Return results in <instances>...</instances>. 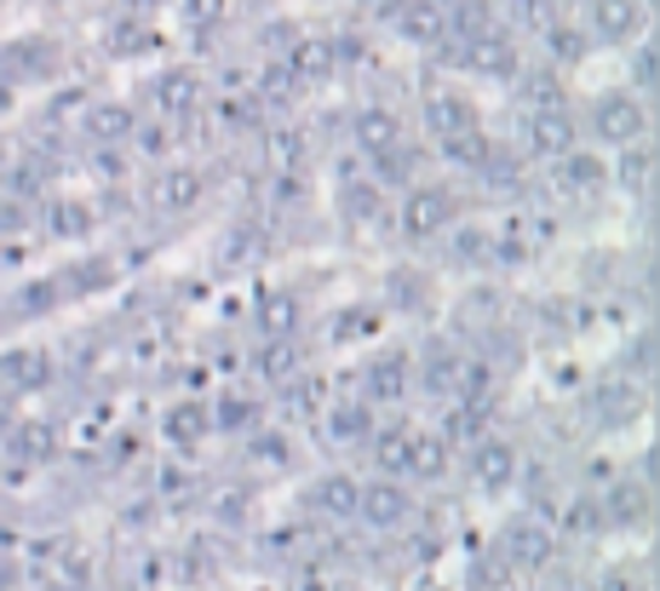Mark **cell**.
<instances>
[{
	"label": "cell",
	"mask_w": 660,
	"mask_h": 591,
	"mask_svg": "<svg viewBox=\"0 0 660 591\" xmlns=\"http://www.w3.org/2000/svg\"><path fill=\"white\" fill-rule=\"evenodd\" d=\"M500 557H505V569L534 574V569H545V563L557 557V528H545V523H534V517H517L505 535H500Z\"/></svg>",
	"instance_id": "3957f363"
},
{
	"label": "cell",
	"mask_w": 660,
	"mask_h": 591,
	"mask_svg": "<svg viewBox=\"0 0 660 591\" xmlns=\"http://www.w3.org/2000/svg\"><path fill=\"white\" fill-rule=\"evenodd\" d=\"M7 75H52L57 70V46L52 41H41V35H23V41H12L7 46Z\"/></svg>",
	"instance_id": "f546056e"
},
{
	"label": "cell",
	"mask_w": 660,
	"mask_h": 591,
	"mask_svg": "<svg viewBox=\"0 0 660 591\" xmlns=\"http://www.w3.org/2000/svg\"><path fill=\"white\" fill-rule=\"evenodd\" d=\"M57 287L75 293V299H93V293L115 287V258H104V253H81V258H70V271H64V282H57Z\"/></svg>",
	"instance_id": "484cf974"
},
{
	"label": "cell",
	"mask_w": 660,
	"mask_h": 591,
	"mask_svg": "<svg viewBox=\"0 0 660 591\" xmlns=\"http://www.w3.org/2000/svg\"><path fill=\"white\" fill-rule=\"evenodd\" d=\"M649 161H654V156L643 150V138H638V144H626V156H620L609 172H615V179H620L631 196H643V190H649Z\"/></svg>",
	"instance_id": "7bdbcfd3"
},
{
	"label": "cell",
	"mask_w": 660,
	"mask_h": 591,
	"mask_svg": "<svg viewBox=\"0 0 660 591\" xmlns=\"http://www.w3.org/2000/svg\"><path fill=\"white\" fill-rule=\"evenodd\" d=\"M258 109H265V104H258L253 93H247V98L230 93V98H224V127H258Z\"/></svg>",
	"instance_id": "f907efd6"
},
{
	"label": "cell",
	"mask_w": 660,
	"mask_h": 591,
	"mask_svg": "<svg viewBox=\"0 0 660 591\" xmlns=\"http://www.w3.org/2000/svg\"><path fill=\"white\" fill-rule=\"evenodd\" d=\"M299 86H305V81H299V75L287 70L281 57H276V64H265V70H258V81H253V98H258V104H270V109H287V104L299 98Z\"/></svg>",
	"instance_id": "4dcf8cb0"
},
{
	"label": "cell",
	"mask_w": 660,
	"mask_h": 591,
	"mask_svg": "<svg viewBox=\"0 0 660 591\" xmlns=\"http://www.w3.org/2000/svg\"><path fill=\"white\" fill-rule=\"evenodd\" d=\"M380 321H385L380 305H344V310L333 316V334H339V339H362V334H380Z\"/></svg>",
	"instance_id": "ee69618b"
},
{
	"label": "cell",
	"mask_w": 660,
	"mask_h": 591,
	"mask_svg": "<svg viewBox=\"0 0 660 591\" xmlns=\"http://www.w3.org/2000/svg\"><path fill=\"white\" fill-rule=\"evenodd\" d=\"M425 293H430L425 271H408V264H396V271L385 276V299H391L396 310H419V305H425Z\"/></svg>",
	"instance_id": "74e56055"
},
{
	"label": "cell",
	"mask_w": 660,
	"mask_h": 591,
	"mask_svg": "<svg viewBox=\"0 0 660 591\" xmlns=\"http://www.w3.org/2000/svg\"><path fill=\"white\" fill-rule=\"evenodd\" d=\"M425 127L437 133V144L443 138H454V133H466V127H477V104L459 93V86H425Z\"/></svg>",
	"instance_id": "7c38bea8"
},
{
	"label": "cell",
	"mask_w": 660,
	"mask_h": 591,
	"mask_svg": "<svg viewBox=\"0 0 660 591\" xmlns=\"http://www.w3.org/2000/svg\"><path fill=\"white\" fill-rule=\"evenodd\" d=\"M344 213H351L356 224H373V219H380L385 213V190L380 184H373V179H344Z\"/></svg>",
	"instance_id": "8d00e7d4"
},
{
	"label": "cell",
	"mask_w": 660,
	"mask_h": 591,
	"mask_svg": "<svg viewBox=\"0 0 660 591\" xmlns=\"http://www.w3.org/2000/svg\"><path fill=\"white\" fill-rule=\"evenodd\" d=\"M517 465H523V460H517V442L511 436H477L471 442V483L477 488H511L517 483Z\"/></svg>",
	"instance_id": "9c48e42d"
},
{
	"label": "cell",
	"mask_w": 660,
	"mask_h": 591,
	"mask_svg": "<svg viewBox=\"0 0 660 591\" xmlns=\"http://www.w3.org/2000/svg\"><path fill=\"white\" fill-rule=\"evenodd\" d=\"M276 201H305V179H299V167H281V179H276Z\"/></svg>",
	"instance_id": "9f6ffc18"
},
{
	"label": "cell",
	"mask_w": 660,
	"mask_h": 591,
	"mask_svg": "<svg viewBox=\"0 0 660 591\" xmlns=\"http://www.w3.org/2000/svg\"><path fill=\"white\" fill-rule=\"evenodd\" d=\"M258 442H253V454L258 460H270V465H287V460H294V442H281L276 431H253Z\"/></svg>",
	"instance_id": "f5cc1de1"
},
{
	"label": "cell",
	"mask_w": 660,
	"mask_h": 591,
	"mask_svg": "<svg viewBox=\"0 0 660 591\" xmlns=\"http://www.w3.org/2000/svg\"><path fill=\"white\" fill-rule=\"evenodd\" d=\"M294 591H339V585H333L328 574H299V585H294Z\"/></svg>",
	"instance_id": "91938a15"
},
{
	"label": "cell",
	"mask_w": 660,
	"mask_h": 591,
	"mask_svg": "<svg viewBox=\"0 0 660 591\" xmlns=\"http://www.w3.org/2000/svg\"><path fill=\"white\" fill-rule=\"evenodd\" d=\"M643 408V397L631 391V386H603L597 397H592V413L597 420H609V425H620V420H631V413Z\"/></svg>",
	"instance_id": "60d3db41"
},
{
	"label": "cell",
	"mask_w": 660,
	"mask_h": 591,
	"mask_svg": "<svg viewBox=\"0 0 660 591\" xmlns=\"http://www.w3.org/2000/svg\"><path fill=\"white\" fill-rule=\"evenodd\" d=\"M529 258V242L517 230H505V235H494V264H523Z\"/></svg>",
	"instance_id": "11a10c76"
},
{
	"label": "cell",
	"mask_w": 660,
	"mask_h": 591,
	"mask_svg": "<svg viewBox=\"0 0 660 591\" xmlns=\"http://www.w3.org/2000/svg\"><path fill=\"white\" fill-rule=\"evenodd\" d=\"M150 52H156V29H150V18L121 12L115 23H104V57H115V64H132V57H150Z\"/></svg>",
	"instance_id": "2e32d148"
},
{
	"label": "cell",
	"mask_w": 660,
	"mask_h": 591,
	"mask_svg": "<svg viewBox=\"0 0 660 591\" xmlns=\"http://www.w3.org/2000/svg\"><path fill=\"white\" fill-rule=\"evenodd\" d=\"M557 190L563 196H597V190H609V161L603 156H592V150H568L563 161H557Z\"/></svg>",
	"instance_id": "e0dca14e"
},
{
	"label": "cell",
	"mask_w": 660,
	"mask_h": 591,
	"mask_svg": "<svg viewBox=\"0 0 660 591\" xmlns=\"http://www.w3.org/2000/svg\"><path fill=\"white\" fill-rule=\"evenodd\" d=\"M57 293H64V287H57V276H52V282H35V287H23V305H18V310H23V316H41V310L57 305Z\"/></svg>",
	"instance_id": "816d5d0a"
},
{
	"label": "cell",
	"mask_w": 660,
	"mask_h": 591,
	"mask_svg": "<svg viewBox=\"0 0 660 591\" xmlns=\"http://www.w3.org/2000/svg\"><path fill=\"white\" fill-rule=\"evenodd\" d=\"M373 465H380V477H408V431H373Z\"/></svg>",
	"instance_id": "d6a6232c"
},
{
	"label": "cell",
	"mask_w": 660,
	"mask_h": 591,
	"mask_svg": "<svg viewBox=\"0 0 660 591\" xmlns=\"http://www.w3.org/2000/svg\"><path fill=\"white\" fill-rule=\"evenodd\" d=\"M448 465H454V448L443 442V431H408V477L443 483Z\"/></svg>",
	"instance_id": "603a6c76"
},
{
	"label": "cell",
	"mask_w": 660,
	"mask_h": 591,
	"mask_svg": "<svg viewBox=\"0 0 660 591\" xmlns=\"http://www.w3.org/2000/svg\"><path fill=\"white\" fill-rule=\"evenodd\" d=\"M408 391H414V357H408V350H385V357H373L362 402H402Z\"/></svg>",
	"instance_id": "5bb4252c"
},
{
	"label": "cell",
	"mask_w": 660,
	"mask_h": 591,
	"mask_svg": "<svg viewBox=\"0 0 660 591\" xmlns=\"http://www.w3.org/2000/svg\"><path fill=\"white\" fill-rule=\"evenodd\" d=\"M46 230L57 235V242H86V235L98 230V207H93V201L64 196V201H52V207H46Z\"/></svg>",
	"instance_id": "cb8c5ba5"
},
{
	"label": "cell",
	"mask_w": 660,
	"mask_h": 591,
	"mask_svg": "<svg viewBox=\"0 0 660 591\" xmlns=\"http://www.w3.org/2000/svg\"><path fill=\"white\" fill-rule=\"evenodd\" d=\"M597 506H603V528H643L654 511L643 483H609V494H603Z\"/></svg>",
	"instance_id": "d6986e66"
},
{
	"label": "cell",
	"mask_w": 660,
	"mask_h": 591,
	"mask_svg": "<svg viewBox=\"0 0 660 591\" xmlns=\"http://www.w3.org/2000/svg\"><path fill=\"white\" fill-rule=\"evenodd\" d=\"M459 368H466L459 350H437V357L425 362V391H454L459 386Z\"/></svg>",
	"instance_id": "7dc6e473"
},
{
	"label": "cell",
	"mask_w": 660,
	"mask_h": 591,
	"mask_svg": "<svg viewBox=\"0 0 660 591\" xmlns=\"http://www.w3.org/2000/svg\"><path fill=\"white\" fill-rule=\"evenodd\" d=\"M52 373H57V362H52L46 345H12V350H0V386H7L12 397L46 391Z\"/></svg>",
	"instance_id": "5b68a950"
},
{
	"label": "cell",
	"mask_w": 660,
	"mask_h": 591,
	"mask_svg": "<svg viewBox=\"0 0 660 591\" xmlns=\"http://www.w3.org/2000/svg\"><path fill=\"white\" fill-rule=\"evenodd\" d=\"M258 373H265L270 386H294L299 379V345L294 339H270L265 350H258Z\"/></svg>",
	"instance_id": "836d02e7"
},
{
	"label": "cell",
	"mask_w": 660,
	"mask_h": 591,
	"mask_svg": "<svg viewBox=\"0 0 660 591\" xmlns=\"http://www.w3.org/2000/svg\"><path fill=\"white\" fill-rule=\"evenodd\" d=\"M454 219H459V196L448 184H414L408 196H402V213H396L408 242H430V235L448 230Z\"/></svg>",
	"instance_id": "6da1fadb"
},
{
	"label": "cell",
	"mask_w": 660,
	"mask_h": 591,
	"mask_svg": "<svg viewBox=\"0 0 660 591\" xmlns=\"http://www.w3.org/2000/svg\"><path fill=\"white\" fill-rule=\"evenodd\" d=\"M511 81H517V98L529 104V115H534V109H563V75H557L552 64L517 70Z\"/></svg>",
	"instance_id": "f1b7e54d"
},
{
	"label": "cell",
	"mask_w": 660,
	"mask_h": 591,
	"mask_svg": "<svg viewBox=\"0 0 660 591\" xmlns=\"http://www.w3.org/2000/svg\"><path fill=\"white\" fill-rule=\"evenodd\" d=\"M18 224H23V207L7 201V207H0V230H18Z\"/></svg>",
	"instance_id": "94428289"
},
{
	"label": "cell",
	"mask_w": 660,
	"mask_h": 591,
	"mask_svg": "<svg viewBox=\"0 0 660 591\" xmlns=\"http://www.w3.org/2000/svg\"><path fill=\"white\" fill-rule=\"evenodd\" d=\"M443 156L454 161V167H466V172H482L488 179V167H494V156H500V144L488 138L482 127H466V133H454V138H443Z\"/></svg>",
	"instance_id": "d4e9b609"
},
{
	"label": "cell",
	"mask_w": 660,
	"mask_h": 591,
	"mask_svg": "<svg viewBox=\"0 0 660 591\" xmlns=\"http://www.w3.org/2000/svg\"><path fill=\"white\" fill-rule=\"evenodd\" d=\"M430 7H437V12H454V7H459V0H430Z\"/></svg>",
	"instance_id": "e7e4bbea"
},
{
	"label": "cell",
	"mask_w": 660,
	"mask_h": 591,
	"mask_svg": "<svg viewBox=\"0 0 660 591\" xmlns=\"http://www.w3.org/2000/svg\"><path fill=\"white\" fill-rule=\"evenodd\" d=\"M161 436H167L179 454L201 448V442L213 436V402H207V397H179V402L161 413Z\"/></svg>",
	"instance_id": "8992f818"
},
{
	"label": "cell",
	"mask_w": 660,
	"mask_h": 591,
	"mask_svg": "<svg viewBox=\"0 0 660 591\" xmlns=\"http://www.w3.org/2000/svg\"><path fill=\"white\" fill-rule=\"evenodd\" d=\"M121 7H127V12H132V18H150V12H156V7H161V0H121Z\"/></svg>",
	"instance_id": "be15d7a7"
},
{
	"label": "cell",
	"mask_w": 660,
	"mask_h": 591,
	"mask_svg": "<svg viewBox=\"0 0 660 591\" xmlns=\"http://www.w3.org/2000/svg\"><path fill=\"white\" fill-rule=\"evenodd\" d=\"M12 413H18V397H12V391H0V431L12 425Z\"/></svg>",
	"instance_id": "6125c7cd"
},
{
	"label": "cell",
	"mask_w": 660,
	"mask_h": 591,
	"mask_svg": "<svg viewBox=\"0 0 660 591\" xmlns=\"http://www.w3.org/2000/svg\"><path fill=\"white\" fill-rule=\"evenodd\" d=\"M592 133L603 138V144H638L643 133H649V109H643V98L638 93H626V86H615V93H603L597 104H592Z\"/></svg>",
	"instance_id": "7a4b0ae2"
},
{
	"label": "cell",
	"mask_w": 660,
	"mask_h": 591,
	"mask_svg": "<svg viewBox=\"0 0 660 591\" xmlns=\"http://www.w3.org/2000/svg\"><path fill=\"white\" fill-rule=\"evenodd\" d=\"M563 528H568V535H597V528H603V506H597V499H574V506L563 511Z\"/></svg>",
	"instance_id": "681fc988"
},
{
	"label": "cell",
	"mask_w": 660,
	"mask_h": 591,
	"mask_svg": "<svg viewBox=\"0 0 660 591\" xmlns=\"http://www.w3.org/2000/svg\"><path fill=\"white\" fill-rule=\"evenodd\" d=\"M322 431H328V442H339V448L368 442V436H373V402H362V397L328 402V408H322Z\"/></svg>",
	"instance_id": "9a60e30c"
},
{
	"label": "cell",
	"mask_w": 660,
	"mask_h": 591,
	"mask_svg": "<svg viewBox=\"0 0 660 591\" xmlns=\"http://www.w3.org/2000/svg\"><path fill=\"white\" fill-rule=\"evenodd\" d=\"M482 425H488V402H459L443 425V442H477Z\"/></svg>",
	"instance_id": "b9f144b4"
},
{
	"label": "cell",
	"mask_w": 660,
	"mask_h": 591,
	"mask_svg": "<svg viewBox=\"0 0 660 591\" xmlns=\"http://www.w3.org/2000/svg\"><path fill=\"white\" fill-rule=\"evenodd\" d=\"M529 150H534L540 161H563V156L574 150V115H568V104L529 115Z\"/></svg>",
	"instance_id": "4fadbf2b"
},
{
	"label": "cell",
	"mask_w": 660,
	"mask_h": 591,
	"mask_svg": "<svg viewBox=\"0 0 660 591\" xmlns=\"http://www.w3.org/2000/svg\"><path fill=\"white\" fill-rule=\"evenodd\" d=\"M0 436H7V460L18 471H41L57 460V425H46V420H12Z\"/></svg>",
	"instance_id": "52a82bcc"
},
{
	"label": "cell",
	"mask_w": 660,
	"mask_h": 591,
	"mask_svg": "<svg viewBox=\"0 0 660 591\" xmlns=\"http://www.w3.org/2000/svg\"><path fill=\"white\" fill-rule=\"evenodd\" d=\"M184 7V23L190 29H219L230 18V0H179Z\"/></svg>",
	"instance_id": "c3c4849f"
},
{
	"label": "cell",
	"mask_w": 660,
	"mask_h": 591,
	"mask_svg": "<svg viewBox=\"0 0 660 591\" xmlns=\"http://www.w3.org/2000/svg\"><path fill=\"white\" fill-rule=\"evenodd\" d=\"M201 172L195 167H161L156 172V184H150V201L161 207V213H190V207L201 201Z\"/></svg>",
	"instance_id": "ffe728a7"
},
{
	"label": "cell",
	"mask_w": 660,
	"mask_h": 591,
	"mask_svg": "<svg viewBox=\"0 0 660 591\" xmlns=\"http://www.w3.org/2000/svg\"><path fill=\"white\" fill-rule=\"evenodd\" d=\"M253 316H258V334H265V339H294L305 305H299V293H294V287H270V293H258Z\"/></svg>",
	"instance_id": "ac0fdd59"
},
{
	"label": "cell",
	"mask_w": 660,
	"mask_h": 591,
	"mask_svg": "<svg viewBox=\"0 0 660 591\" xmlns=\"http://www.w3.org/2000/svg\"><path fill=\"white\" fill-rule=\"evenodd\" d=\"M505 7H511V18L523 23V29H545V23H552V7H545V0H505Z\"/></svg>",
	"instance_id": "db71d44e"
},
{
	"label": "cell",
	"mask_w": 660,
	"mask_h": 591,
	"mask_svg": "<svg viewBox=\"0 0 660 591\" xmlns=\"http://www.w3.org/2000/svg\"><path fill=\"white\" fill-rule=\"evenodd\" d=\"M631 81H638V86L654 81V46H638V57H631Z\"/></svg>",
	"instance_id": "680465c9"
},
{
	"label": "cell",
	"mask_w": 660,
	"mask_h": 591,
	"mask_svg": "<svg viewBox=\"0 0 660 591\" xmlns=\"http://www.w3.org/2000/svg\"><path fill=\"white\" fill-rule=\"evenodd\" d=\"M150 104H156V115H167V122H184V115H195V104H201V70H190V64L161 70V75L150 81Z\"/></svg>",
	"instance_id": "ba28073f"
},
{
	"label": "cell",
	"mask_w": 660,
	"mask_h": 591,
	"mask_svg": "<svg viewBox=\"0 0 660 591\" xmlns=\"http://www.w3.org/2000/svg\"><path fill=\"white\" fill-rule=\"evenodd\" d=\"M12 104V93H7V81H0V109H7Z\"/></svg>",
	"instance_id": "03108f58"
},
{
	"label": "cell",
	"mask_w": 660,
	"mask_h": 591,
	"mask_svg": "<svg viewBox=\"0 0 660 591\" xmlns=\"http://www.w3.org/2000/svg\"><path fill=\"white\" fill-rule=\"evenodd\" d=\"M213 431H224V436L258 431V402H253V397H242V391H224V397L213 402Z\"/></svg>",
	"instance_id": "1f68e13d"
},
{
	"label": "cell",
	"mask_w": 660,
	"mask_h": 591,
	"mask_svg": "<svg viewBox=\"0 0 660 591\" xmlns=\"http://www.w3.org/2000/svg\"><path fill=\"white\" fill-rule=\"evenodd\" d=\"M305 156H310L305 127H276V133H270V161H276V167H305Z\"/></svg>",
	"instance_id": "bcb514c9"
},
{
	"label": "cell",
	"mask_w": 660,
	"mask_h": 591,
	"mask_svg": "<svg viewBox=\"0 0 660 591\" xmlns=\"http://www.w3.org/2000/svg\"><path fill=\"white\" fill-rule=\"evenodd\" d=\"M281 64L294 70L299 81H328V75L339 70V46L322 41V35H294V46H287Z\"/></svg>",
	"instance_id": "7402d4cb"
},
{
	"label": "cell",
	"mask_w": 660,
	"mask_h": 591,
	"mask_svg": "<svg viewBox=\"0 0 660 591\" xmlns=\"http://www.w3.org/2000/svg\"><path fill=\"white\" fill-rule=\"evenodd\" d=\"M368 161H373V172H368V179L385 190V184H408V179H414V161H419V156L408 150V144H396V150H385V156H368Z\"/></svg>",
	"instance_id": "ab89813d"
},
{
	"label": "cell",
	"mask_w": 660,
	"mask_h": 591,
	"mask_svg": "<svg viewBox=\"0 0 660 591\" xmlns=\"http://www.w3.org/2000/svg\"><path fill=\"white\" fill-rule=\"evenodd\" d=\"M545 46H552L557 64H581V57L592 52V35L581 23H545Z\"/></svg>",
	"instance_id": "f35d334b"
},
{
	"label": "cell",
	"mask_w": 660,
	"mask_h": 591,
	"mask_svg": "<svg viewBox=\"0 0 660 591\" xmlns=\"http://www.w3.org/2000/svg\"><path fill=\"white\" fill-rule=\"evenodd\" d=\"M443 18H448V35H459V41H477V35H488V29H500L488 0H459V7L443 12Z\"/></svg>",
	"instance_id": "e575fe53"
},
{
	"label": "cell",
	"mask_w": 660,
	"mask_h": 591,
	"mask_svg": "<svg viewBox=\"0 0 660 591\" xmlns=\"http://www.w3.org/2000/svg\"><path fill=\"white\" fill-rule=\"evenodd\" d=\"M408 511H414V499H408V488H402L396 477L362 483V494H356V517L368 528H402V523H408Z\"/></svg>",
	"instance_id": "30bf717a"
},
{
	"label": "cell",
	"mask_w": 660,
	"mask_h": 591,
	"mask_svg": "<svg viewBox=\"0 0 660 591\" xmlns=\"http://www.w3.org/2000/svg\"><path fill=\"white\" fill-rule=\"evenodd\" d=\"M592 591H638V580H631V574H626V569H603V574H597V585H592Z\"/></svg>",
	"instance_id": "6f0895ef"
},
{
	"label": "cell",
	"mask_w": 660,
	"mask_h": 591,
	"mask_svg": "<svg viewBox=\"0 0 660 591\" xmlns=\"http://www.w3.org/2000/svg\"><path fill=\"white\" fill-rule=\"evenodd\" d=\"M454 258L459 264H494V230H482V224L459 230L454 235Z\"/></svg>",
	"instance_id": "f6af8a7d"
},
{
	"label": "cell",
	"mask_w": 660,
	"mask_h": 591,
	"mask_svg": "<svg viewBox=\"0 0 660 591\" xmlns=\"http://www.w3.org/2000/svg\"><path fill=\"white\" fill-rule=\"evenodd\" d=\"M356 494H362V483L356 477H344V471H333V477H316L310 483V506L322 511V517H356Z\"/></svg>",
	"instance_id": "4316f807"
},
{
	"label": "cell",
	"mask_w": 660,
	"mask_h": 591,
	"mask_svg": "<svg viewBox=\"0 0 660 591\" xmlns=\"http://www.w3.org/2000/svg\"><path fill=\"white\" fill-rule=\"evenodd\" d=\"M380 18L414 46H443L448 41V18L430 0H380Z\"/></svg>",
	"instance_id": "277c9868"
},
{
	"label": "cell",
	"mask_w": 660,
	"mask_h": 591,
	"mask_svg": "<svg viewBox=\"0 0 660 591\" xmlns=\"http://www.w3.org/2000/svg\"><path fill=\"white\" fill-rule=\"evenodd\" d=\"M351 133H356V144H362L368 156H385V150H396V144H402V122H396L391 109H380V104H368L351 122Z\"/></svg>",
	"instance_id": "83f0119b"
},
{
	"label": "cell",
	"mask_w": 660,
	"mask_h": 591,
	"mask_svg": "<svg viewBox=\"0 0 660 591\" xmlns=\"http://www.w3.org/2000/svg\"><path fill=\"white\" fill-rule=\"evenodd\" d=\"M592 29L603 41L626 46V41L643 35V7H638V0H592Z\"/></svg>",
	"instance_id": "44dd1931"
},
{
	"label": "cell",
	"mask_w": 660,
	"mask_h": 591,
	"mask_svg": "<svg viewBox=\"0 0 660 591\" xmlns=\"http://www.w3.org/2000/svg\"><path fill=\"white\" fill-rule=\"evenodd\" d=\"M86 133H93L98 144H121L132 133V109L127 104H93L86 109Z\"/></svg>",
	"instance_id": "d590c367"
},
{
	"label": "cell",
	"mask_w": 660,
	"mask_h": 591,
	"mask_svg": "<svg viewBox=\"0 0 660 591\" xmlns=\"http://www.w3.org/2000/svg\"><path fill=\"white\" fill-rule=\"evenodd\" d=\"M459 57H466V70H477V75H488V81H511L517 70H523L517 41L505 35V29H488V35L466 41V46H459Z\"/></svg>",
	"instance_id": "8fae6325"
}]
</instances>
